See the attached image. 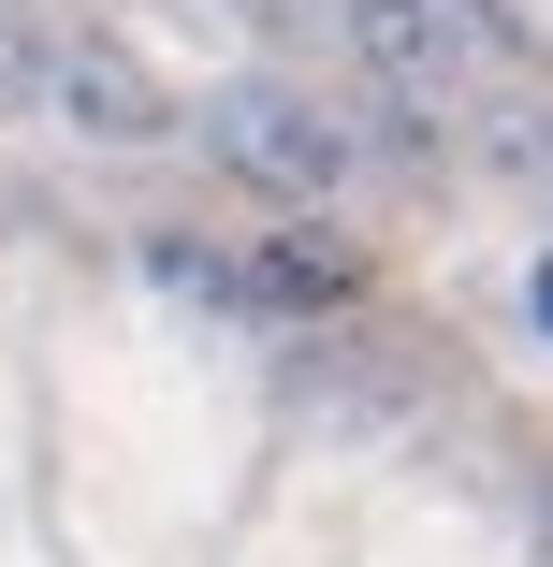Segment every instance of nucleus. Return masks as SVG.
<instances>
[{
  "label": "nucleus",
  "instance_id": "nucleus-1",
  "mask_svg": "<svg viewBox=\"0 0 553 567\" xmlns=\"http://www.w3.org/2000/svg\"><path fill=\"white\" fill-rule=\"evenodd\" d=\"M204 146L234 161L263 204H320V189H350V117H336V102H306V87H277V73L204 87Z\"/></svg>",
  "mask_w": 553,
  "mask_h": 567
},
{
  "label": "nucleus",
  "instance_id": "nucleus-2",
  "mask_svg": "<svg viewBox=\"0 0 553 567\" xmlns=\"http://www.w3.org/2000/svg\"><path fill=\"white\" fill-rule=\"evenodd\" d=\"M44 117H73L88 146H175V87L132 59V44H102V30H59L44 44Z\"/></svg>",
  "mask_w": 553,
  "mask_h": 567
},
{
  "label": "nucleus",
  "instance_id": "nucleus-3",
  "mask_svg": "<svg viewBox=\"0 0 553 567\" xmlns=\"http://www.w3.org/2000/svg\"><path fill=\"white\" fill-rule=\"evenodd\" d=\"M336 16H350V59L408 102L467 87V59H481V0H336Z\"/></svg>",
  "mask_w": 553,
  "mask_h": 567
},
{
  "label": "nucleus",
  "instance_id": "nucleus-4",
  "mask_svg": "<svg viewBox=\"0 0 553 567\" xmlns=\"http://www.w3.org/2000/svg\"><path fill=\"white\" fill-rule=\"evenodd\" d=\"M350 291H365V262L336 234H263V262H248V306H277V320H320V306H350Z\"/></svg>",
  "mask_w": 553,
  "mask_h": 567
},
{
  "label": "nucleus",
  "instance_id": "nucleus-5",
  "mask_svg": "<svg viewBox=\"0 0 553 567\" xmlns=\"http://www.w3.org/2000/svg\"><path fill=\"white\" fill-rule=\"evenodd\" d=\"M146 262H161L175 291H204V306H248V262H218V248H190V234H161Z\"/></svg>",
  "mask_w": 553,
  "mask_h": 567
},
{
  "label": "nucleus",
  "instance_id": "nucleus-6",
  "mask_svg": "<svg viewBox=\"0 0 553 567\" xmlns=\"http://www.w3.org/2000/svg\"><path fill=\"white\" fill-rule=\"evenodd\" d=\"M495 161H510L524 189H553V117H539V102H495Z\"/></svg>",
  "mask_w": 553,
  "mask_h": 567
},
{
  "label": "nucleus",
  "instance_id": "nucleus-7",
  "mask_svg": "<svg viewBox=\"0 0 553 567\" xmlns=\"http://www.w3.org/2000/svg\"><path fill=\"white\" fill-rule=\"evenodd\" d=\"M524 306H539V320H553V262H539V291H524Z\"/></svg>",
  "mask_w": 553,
  "mask_h": 567
}]
</instances>
